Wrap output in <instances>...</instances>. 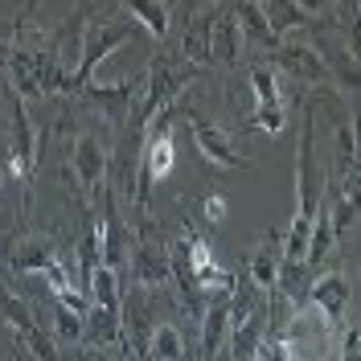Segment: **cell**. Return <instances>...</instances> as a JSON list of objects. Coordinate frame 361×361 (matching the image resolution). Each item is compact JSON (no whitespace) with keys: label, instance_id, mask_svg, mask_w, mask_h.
Segmentation results:
<instances>
[{"label":"cell","instance_id":"1","mask_svg":"<svg viewBox=\"0 0 361 361\" xmlns=\"http://www.w3.org/2000/svg\"><path fill=\"white\" fill-rule=\"evenodd\" d=\"M135 37V21H87V37H82V58L74 66V78H70V94L78 99L82 90L94 82V70L99 62L115 54L119 45H128Z\"/></svg>","mask_w":361,"mask_h":361},{"label":"cell","instance_id":"2","mask_svg":"<svg viewBox=\"0 0 361 361\" xmlns=\"http://www.w3.org/2000/svg\"><path fill=\"white\" fill-rule=\"evenodd\" d=\"M8 267L17 271V275H45V279H49V292H66V288H74L66 263H62V255H58V243L45 238V234H33V238L13 243V250H8Z\"/></svg>","mask_w":361,"mask_h":361},{"label":"cell","instance_id":"3","mask_svg":"<svg viewBox=\"0 0 361 361\" xmlns=\"http://www.w3.org/2000/svg\"><path fill=\"white\" fill-rule=\"evenodd\" d=\"M70 160H74V180L82 185V202L94 209V202L107 189V173H111V157H107L103 140L94 132H78L70 144Z\"/></svg>","mask_w":361,"mask_h":361},{"label":"cell","instance_id":"4","mask_svg":"<svg viewBox=\"0 0 361 361\" xmlns=\"http://www.w3.org/2000/svg\"><path fill=\"white\" fill-rule=\"evenodd\" d=\"M250 94H255V111H250V128L267 135H279L283 123H288V103H283V90H279V78L271 66H250Z\"/></svg>","mask_w":361,"mask_h":361},{"label":"cell","instance_id":"5","mask_svg":"<svg viewBox=\"0 0 361 361\" xmlns=\"http://www.w3.org/2000/svg\"><path fill=\"white\" fill-rule=\"evenodd\" d=\"M128 271H132L135 283H140V288H148V292H157V288H164V283L173 279V259H169V247L152 234V226H148V230H140V234H132V259H128Z\"/></svg>","mask_w":361,"mask_h":361},{"label":"cell","instance_id":"6","mask_svg":"<svg viewBox=\"0 0 361 361\" xmlns=\"http://www.w3.org/2000/svg\"><path fill=\"white\" fill-rule=\"evenodd\" d=\"M0 316L13 324L17 341H21L29 353H33V361H58V349H54L49 333H45L42 324H37V316L29 312V308H25L21 300H17V295L4 288V283H0Z\"/></svg>","mask_w":361,"mask_h":361},{"label":"cell","instance_id":"7","mask_svg":"<svg viewBox=\"0 0 361 361\" xmlns=\"http://www.w3.org/2000/svg\"><path fill=\"white\" fill-rule=\"evenodd\" d=\"M78 99H82V103H90V107L103 115V119H111L115 128L123 132V128H128V119H132L135 99H140V78H119V82H90V87L78 94Z\"/></svg>","mask_w":361,"mask_h":361},{"label":"cell","instance_id":"8","mask_svg":"<svg viewBox=\"0 0 361 361\" xmlns=\"http://www.w3.org/2000/svg\"><path fill=\"white\" fill-rule=\"evenodd\" d=\"M185 119H189L193 144H197V152H202L205 164H214V169H247V157L234 152L230 135H226L214 119H205L202 111H185Z\"/></svg>","mask_w":361,"mask_h":361},{"label":"cell","instance_id":"9","mask_svg":"<svg viewBox=\"0 0 361 361\" xmlns=\"http://www.w3.org/2000/svg\"><path fill=\"white\" fill-rule=\"evenodd\" d=\"M279 66H283V74H288V78H295V82H308L312 90L333 87V74H329V66H324L320 49H316V45H308V42H283V45H279Z\"/></svg>","mask_w":361,"mask_h":361},{"label":"cell","instance_id":"10","mask_svg":"<svg viewBox=\"0 0 361 361\" xmlns=\"http://www.w3.org/2000/svg\"><path fill=\"white\" fill-rule=\"evenodd\" d=\"M209 13V54H214V66H234L238 62V49H243V33H238V17H234V4H205Z\"/></svg>","mask_w":361,"mask_h":361},{"label":"cell","instance_id":"11","mask_svg":"<svg viewBox=\"0 0 361 361\" xmlns=\"http://www.w3.org/2000/svg\"><path fill=\"white\" fill-rule=\"evenodd\" d=\"M349 279L341 275V271H329V275H320L312 288H308V304H312L316 312L324 316L333 329H341V320H345V308H349Z\"/></svg>","mask_w":361,"mask_h":361},{"label":"cell","instance_id":"12","mask_svg":"<svg viewBox=\"0 0 361 361\" xmlns=\"http://www.w3.org/2000/svg\"><path fill=\"white\" fill-rule=\"evenodd\" d=\"M234 17H238V33H243V49H267V54H279V37L271 33L267 13L259 0H238L234 4Z\"/></svg>","mask_w":361,"mask_h":361},{"label":"cell","instance_id":"13","mask_svg":"<svg viewBox=\"0 0 361 361\" xmlns=\"http://www.w3.org/2000/svg\"><path fill=\"white\" fill-rule=\"evenodd\" d=\"M263 13H267V25L271 33L283 42V33H292V29H312L320 25V4H300V0H271L263 4Z\"/></svg>","mask_w":361,"mask_h":361},{"label":"cell","instance_id":"14","mask_svg":"<svg viewBox=\"0 0 361 361\" xmlns=\"http://www.w3.org/2000/svg\"><path fill=\"white\" fill-rule=\"evenodd\" d=\"M329 218H333V234H345V230H353L361 218V164H353V173L337 185V202L329 209Z\"/></svg>","mask_w":361,"mask_h":361},{"label":"cell","instance_id":"15","mask_svg":"<svg viewBox=\"0 0 361 361\" xmlns=\"http://www.w3.org/2000/svg\"><path fill=\"white\" fill-rule=\"evenodd\" d=\"M226 337H230V295L214 300L202 316V361H209L218 349H226Z\"/></svg>","mask_w":361,"mask_h":361},{"label":"cell","instance_id":"16","mask_svg":"<svg viewBox=\"0 0 361 361\" xmlns=\"http://www.w3.org/2000/svg\"><path fill=\"white\" fill-rule=\"evenodd\" d=\"M202 17H193L189 29H185V37H180V62H189V66H214V54H209V13L197 8Z\"/></svg>","mask_w":361,"mask_h":361},{"label":"cell","instance_id":"17","mask_svg":"<svg viewBox=\"0 0 361 361\" xmlns=\"http://www.w3.org/2000/svg\"><path fill=\"white\" fill-rule=\"evenodd\" d=\"M144 361H189V341L177 324L160 320L152 329V341H148V357Z\"/></svg>","mask_w":361,"mask_h":361},{"label":"cell","instance_id":"18","mask_svg":"<svg viewBox=\"0 0 361 361\" xmlns=\"http://www.w3.org/2000/svg\"><path fill=\"white\" fill-rule=\"evenodd\" d=\"M279 255H283V247H275V238H271V243H263V247L255 250V259H250V283L267 295V300L279 292Z\"/></svg>","mask_w":361,"mask_h":361},{"label":"cell","instance_id":"19","mask_svg":"<svg viewBox=\"0 0 361 361\" xmlns=\"http://www.w3.org/2000/svg\"><path fill=\"white\" fill-rule=\"evenodd\" d=\"M123 8H128V13H132V21L144 25L157 42L169 37V13H173V4H164V0H128Z\"/></svg>","mask_w":361,"mask_h":361},{"label":"cell","instance_id":"20","mask_svg":"<svg viewBox=\"0 0 361 361\" xmlns=\"http://www.w3.org/2000/svg\"><path fill=\"white\" fill-rule=\"evenodd\" d=\"M123 275H115L111 267H99L90 275V304L103 308V312H123V288H119Z\"/></svg>","mask_w":361,"mask_h":361},{"label":"cell","instance_id":"21","mask_svg":"<svg viewBox=\"0 0 361 361\" xmlns=\"http://www.w3.org/2000/svg\"><path fill=\"white\" fill-rule=\"evenodd\" d=\"M49 316H54V333H58L62 345H74V341L87 337V320H82V316H74L62 300H54V292H49Z\"/></svg>","mask_w":361,"mask_h":361},{"label":"cell","instance_id":"22","mask_svg":"<svg viewBox=\"0 0 361 361\" xmlns=\"http://www.w3.org/2000/svg\"><path fill=\"white\" fill-rule=\"evenodd\" d=\"M337 361H361V312H357V320L337 337Z\"/></svg>","mask_w":361,"mask_h":361},{"label":"cell","instance_id":"23","mask_svg":"<svg viewBox=\"0 0 361 361\" xmlns=\"http://www.w3.org/2000/svg\"><path fill=\"white\" fill-rule=\"evenodd\" d=\"M205 218H209V222H222L226 218V202L222 197H209V202H205Z\"/></svg>","mask_w":361,"mask_h":361},{"label":"cell","instance_id":"24","mask_svg":"<svg viewBox=\"0 0 361 361\" xmlns=\"http://www.w3.org/2000/svg\"><path fill=\"white\" fill-rule=\"evenodd\" d=\"M87 361H119V357H111L107 349H90V353H87Z\"/></svg>","mask_w":361,"mask_h":361},{"label":"cell","instance_id":"25","mask_svg":"<svg viewBox=\"0 0 361 361\" xmlns=\"http://www.w3.org/2000/svg\"><path fill=\"white\" fill-rule=\"evenodd\" d=\"M209 361H234V353H230V345H226V349H218V353H214Z\"/></svg>","mask_w":361,"mask_h":361},{"label":"cell","instance_id":"26","mask_svg":"<svg viewBox=\"0 0 361 361\" xmlns=\"http://www.w3.org/2000/svg\"><path fill=\"white\" fill-rule=\"evenodd\" d=\"M0 189H4V177H0Z\"/></svg>","mask_w":361,"mask_h":361}]
</instances>
